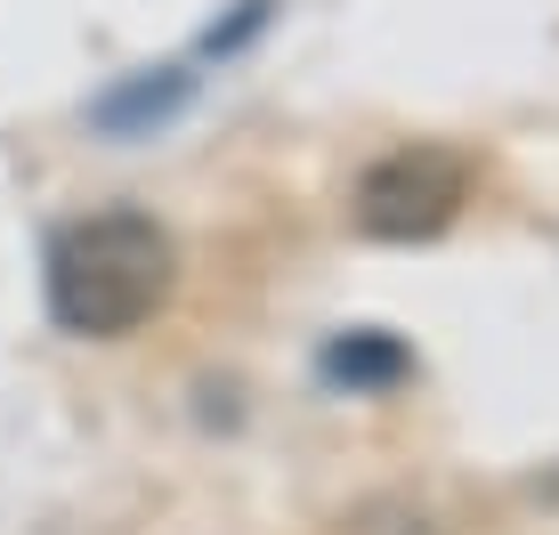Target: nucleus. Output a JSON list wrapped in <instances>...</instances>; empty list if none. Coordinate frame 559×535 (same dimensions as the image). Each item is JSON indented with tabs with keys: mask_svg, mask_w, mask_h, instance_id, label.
Instances as JSON below:
<instances>
[{
	"mask_svg": "<svg viewBox=\"0 0 559 535\" xmlns=\"http://www.w3.org/2000/svg\"><path fill=\"white\" fill-rule=\"evenodd\" d=\"M41 284H49V317L66 324V333L122 341L170 300V284H179V243L146 212H90V219H66L49 236Z\"/></svg>",
	"mask_w": 559,
	"mask_h": 535,
	"instance_id": "f257e3e1",
	"label": "nucleus"
},
{
	"mask_svg": "<svg viewBox=\"0 0 559 535\" xmlns=\"http://www.w3.org/2000/svg\"><path fill=\"white\" fill-rule=\"evenodd\" d=\"M471 203V163L447 146H397L357 179V227L373 243H430Z\"/></svg>",
	"mask_w": 559,
	"mask_h": 535,
	"instance_id": "f03ea898",
	"label": "nucleus"
},
{
	"mask_svg": "<svg viewBox=\"0 0 559 535\" xmlns=\"http://www.w3.org/2000/svg\"><path fill=\"white\" fill-rule=\"evenodd\" d=\"M187 98H195V73L187 66H146V73H122L114 90L90 98V130L98 139H154L163 122H179Z\"/></svg>",
	"mask_w": 559,
	"mask_h": 535,
	"instance_id": "7ed1b4c3",
	"label": "nucleus"
},
{
	"mask_svg": "<svg viewBox=\"0 0 559 535\" xmlns=\"http://www.w3.org/2000/svg\"><path fill=\"white\" fill-rule=\"evenodd\" d=\"M317 373L333 381V390H397V381L414 373V349L397 333H381V324H357V333L324 341Z\"/></svg>",
	"mask_w": 559,
	"mask_h": 535,
	"instance_id": "20e7f679",
	"label": "nucleus"
},
{
	"mask_svg": "<svg viewBox=\"0 0 559 535\" xmlns=\"http://www.w3.org/2000/svg\"><path fill=\"white\" fill-rule=\"evenodd\" d=\"M267 16H276V0H243V9H236V25H211V57H227V49H243V41H252V33L267 25Z\"/></svg>",
	"mask_w": 559,
	"mask_h": 535,
	"instance_id": "39448f33",
	"label": "nucleus"
}]
</instances>
